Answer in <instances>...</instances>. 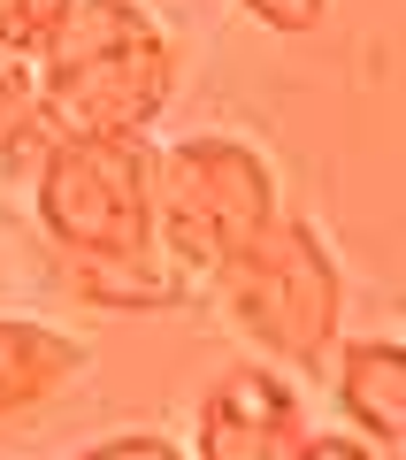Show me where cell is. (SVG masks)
Here are the masks:
<instances>
[{"label":"cell","mask_w":406,"mask_h":460,"mask_svg":"<svg viewBox=\"0 0 406 460\" xmlns=\"http://www.w3.org/2000/svg\"><path fill=\"white\" fill-rule=\"evenodd\" d=\"M299 438H307V414L292 384L277 368H230L199 399L192 460H292Z\"/></svg>","instance_id":"cell-5"},{"label":"cell","mask_w":406,"mask_h":460,"mask_svg":"<svg viewBox=\"0 0 406 460\" xmlns=\"http://www.w3.org/2000/svg\"><path fill=\"white\" fill-rule=\"evenodd\" d=\"M69 460H192L177 438H162V429H115V438H93L77 445Z\"/></svg>","instance_id":"cell-11"},{"label":"cell","mask_w":406,"mask_h":460,"mask_svg":"<svg viewBox=\"0 0 406 460\" xmlns=\"http://www.w3.org/2000/svg\"><path fill=\"white\" fill-rule=\"evenodd\" d=\"M31 69L54 138H146L177 93V47L138 0H77Z\"/></svg>","instance_id":"cell-1"},{"label":"cell","mask_w":406,"mask_h":460,"mask_svg":"<svg viewBox=\"0 0 406 460\" xmlns=\"http://www.w3.org/2000/svg\"><path fill=\"white\" fill-rule=\"evenodd\" d=\"M330 399H338V414L353 422V438L406 445V345L399 338H353L338 353Z\"/></svg>","instance_id":"cell-7"},{"label":"cell","mask_w":406,"mask_h":460,"mask_svg":"<svg viewBox=\"0 0 406 460\" xmlns=\"http://www.w3.org/2000/svg\"><path fill=\"white\" fill-rule=\"evenodd\" d=\"M39 230L69 261L154 253V146L146 138H54L31 169Z\"/></svg>","instance_id":"cell-4"},{"label":"cell","mask_w":406,"mask_h":460,"mask_svg":"<svg viewBox=\"0 0 406 460\" xmlns=\"http://www.w3.org/2000/svg\"><path fill=\"white\" fill-rule=\"evenodd\" d=\"M253 23H269V31H284V39H307L314 23L330 16V0H238Z\"/></svg>","instance_id":"cell-12"},{"label":"cell","mask_w":406,"mask_h":460,"mask_svg":"<svg viewBox=\"0 0 406 460\" xmlns=\"http://www.w3.org/2000/svg\"><path fill=\"white\" fill-rule=\"evenodd\" d=\"M215 299L230 307V323L284 368H314L338 345L345 323V269L330 253V238L307 223V215H284L260 230L245 253H230L215 269Z\"/></svg>","instance_id":"cell-2"},{"label":"cell","mask_w":406,"mask_h":460,"mask_svg":"<svg viewBox=\"0 0 406 460\" xmlns=\"http://www.w3.org/2000/svg\"><path fill=\"white\" fill-rule=\"evenodd\" d=\"M69 284L93 307H169L184 292V269L154 246V253H123V261H69Z\"/></svg>","instance_id":"cell-8"},{"label":"cell","mask_w":406,"mask_h":460,"mask_svg":"<svg viewBox=\"0 0 406 460\" xmlns=\"http://www.w3.org/2000/svg\"><path fill=\"white\" fill-rule=\"evenodd\" d=\"M277 169L245 138L199 131L154 154V238L184 277H215L277 223Z\"/></svg>","instance_id":"cell-3"},{"label":"cell","mask_w":406,"mask_h":460,"mask_svg":"<svg viewBox=\"0 0 406 460\" xmlns=\"http://www.w3.org/2000/svg\"><path fill=\"white\" fill-rule=\"evenodd\" d=\"M31 115H39V69L23 62V54H8V47H0V138H8V131H23Z\"/></svg>","instance_id":"cell-10"},{"label":"cell","mask_w":406,"mask_h":460,"mask_svg":"<svg viewBox=\"0 0 406 460\" xmlns=\"http://www.w3.org/2000/svg\"><path fill=\"white\" fill-rule=\"evenodd\" d=\"M93 361V345L62 323H39V314H0V422L47 407L54 392L77 384V368Z\"/></svg>","instance_id":"cell-6"},{"label":"cell","mask_w":406,"mask_h":460,"mask_svg":"<svg viewBox=\"0 0 406 460\" xmlns=\"http://www.w3.org/2000/svg\"><path fill=\"white\" fill-rule=\"evenodd\" d=\"M292 460H384L368 438H353V429H314V438L292 445Z\"/></svg>","instance_id":"cell-13"},{"label":"cell","mask_w":406,"mask_h":460,"mask_svg":"<svg viewBox=\"0 0 406 460\" xmlns=\"http://www.w3.org/2000/svg\"><path fill=\"white\" fill-rule=\"evenodd\" d=\"M77 16V0H0V47L39 62V54L62 39V23Z\"/></svg>","instance_id":"cell-9"}]
</instances>
